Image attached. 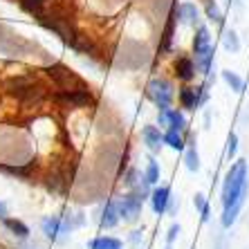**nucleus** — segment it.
<instances>
[{
  "label": "nucleus",
  "mask_w": 249,
  "mask_h": 249,
  "mask_svg": "<svg viewBox=\"0 0 249 249\" xmlns=\"http://www.w3.org/2000/svg\"><path fill=\"white\" fill-rule=\"evenodd\" d=\"M247 184H249V178H247V162L245 160H238L229 173L225 178V184H222V225L225 227H231L236 215L240 213V209L245 204V197H247Z\"/></svg>",
  "instance_id": "obj_1"
},
{
  "label": "nucleus",
  "mask_w": 249,
  "mask_h": 249,
  "mask_svg": "<svg viewBox=\"0 0 249 249\" xmlns=\"http://www.w3.org/2000/svg\"><path fill=\"white\" fill-rule=\"evenodd\" d=\"M193 52H196V65L209 74L211 61H213V47H211V36L207 27H197L196 38H193Z\"/></svg>",
  "instance_id": "obj_2"
},
{
  "label": "nucleus",
  "mask_w": 249,
  "mask_h": 249,
  "mask_svg": "<svg viewBox=\"0 0 249 249\" xmlns=\"http://www.w3.org/2000/svg\"><path fill=\"white\" fill-rule=\"evenodd\" d=\"M146 92L155 101V106L160 110H166L171 106V101H173V88H171V83L166 79H153L148 83V88H146Z\"/></svg>",
  "instance_id": "obj_3"
},
{
  "label": "nucleus",
  "mask_w": 249,
  "mask_h": 249,
  "mask_svg": "<svg viewBox=\"0 0 249 249\" xmlns=\"http://www.w3.org/2000/svg\"><path fill=\"white\" fill-rule=\"evenodd\" d=\"M142 202H144V196H142V193H137V191L126 193V196L122 197V202L117 204V207H119V215L126 218V220H135V218L142 213Z\"/></svg>",
  "instance_id": "obj_4"
},
{
  "label": "nucleus",
  "mask_w": 249,
  "mask_h": 249,
  "mask_svg": "<svg viewBox=\"0 0 249 249\" xmlns=\"http://www.w3.org/2000/svg\"><path fill=\"white\" fill-rule=\"evenodd\" d=\"M56 101H61L65 106H72V108H83V106H88L92 101V97H90L88 90H63V92L56 94Z\"/></svg>",
  "instance_id": "obj_5"
},
{
  "label": "nucleus",
  "mask_w": 249,
  "mask_h": 249,
  "mask_svg": "<svg viewBox=\"0 0 249 249\" xmlns=\"http://www.w3.org/2000/svg\"><path fill=\"white\" fill-rule=\"evenodd\" d=\"M72 227L74 225L70 220H61V218H45V220H43V231H45V236L50 238V240H56L61 233H70Z\"/></svg>",
  "instance_id": "obj_6"
},
{
  "label": "nucleus",
  "mask_w": 249,
  "mask_h": 249,
  "mask_svg": "<svg viewBox=\"0 0 249 249\" xmlns=\"http://www.w3.org/2000/svg\"><path fill=\"white\" fill-rule=\"evenodd\" d=\"M160 124L168 126L171 130H184L186 119H184V115H182V112L166 108V110H160Z\"/></svg>",
  "instance_id": "obj_7"
},
{
  "label": "nucleus",
  "mask_w": 249,
  "mask_h": 249,
  "mask_svg": "<svg viewBox=\"0 0 249 249\" xmlns=\"http://www.w3.org/2000/svg\"><path fill=\"white\" fill-rule=\"evenodd\" d=\"M168 202H171V189H168V186H160V189L153 191L151 204H153V211H155L157 215H162L164 211H166Z\"/></svg>",
  "instance_id": "obj_8"
},
{
  "label": "nucleus",
  "mask_w": 249,
  "mask_h": 249,
  "mask_svg": "<svg viewBox=\"0 0 249 249\" xmlns=\"http://www.w3.org/2000/svg\"><path fill=\"white\" fill-rule=\"evenodd\" d=\"M202 99H204V88H197V90L196 88H184L180 92V104L184 108H189V110H196Z\"/></svg>",
  "instance_id": "obj_9"
},
{
  "label": "nucleus",
  "mask_w": 249,
  "mask_h": 249,
  "mask_svg": "<svg viewBox=\"0 0 249 249\" xmlns=\"http://www.w3.org/2000/svg\"><path fill=\"white\" fill-rule=\"evenodd\" d=\"M50 76H52L54 81L61 83L63 88H68V90H72L70 83H79V76L72 74V70H68L65 65H52L50 68Z\"/></svg>",
  "instance_id": "obj_10"
},
{
  "label": "nucleus",
  "mask_w": 249,
  "mask_h": 249,
  "mask_svg": "<svg viewBox=\"0 0 249 249\" xmlns=\"http://www.w3.org/2000/svg\"><path fill=\"white\" fill-rule=\"evenodd\" d=\"M175 74L182 81H191L193 76H196V63L189 56H180L175 61Z\"/></svg>",
  "instance_id": "obj_11"
},
{
  "label": "nucleus",
  "mask_w": 249,
  "mask_h": 249,
  "mask_svg": "<svg viewBox=\"0 0 249 249\" xmlns=\"http://www.w3.org/2000/svg\"><path fill=\"white\" fill-rule=\"evenodd\" d=\"M142 137H144L146 146H148L151 151H160V148H162V144H164V135L160 133V128H155V126H144Z\"/></svg>",
  "instance_id": "obj_12"
},
{
  "label": "nucleus",
  "mask_w": 249,
  "mask_h": 249,
  "mask_svg": "<svg viewBox=\"0 0 249 249\" xmlns=\"http://www.w3.org/2000/svg\"><path fill=\"white\" fill-rule=\"evenodd\" d=\"M117 222H119V207H117L115 200H108L104 209V218H101V227L104 229H112Z\"/></svg>",
  "instance_id": "obj_13"
},
{
  "label": "nucleus",
  "mask_w": 249,
  "mask_h": 249,
  "mask_svg": "<svg viewBox=\"0 0 249 249\" xmlns=\"http://www.w3.org/2000/svg\"><path fill=\"white\" fill-rule=\"evenodd\" d=\"M178 18H180L184 25H196L197 23V7L193 2H182L178 7Z\"/></svg>",
  "instance_id": "obj_14"
},
{
  "label": "nucleus",
  "mask_w": 249,
  "mask_h": 249,
  "mask_svg": "<svg viewBox=\"0 0 249 249\" xmlns=\"http://www.w3.org/2000/svg\"><path fill=\"white\" fill-rule=\"evenodd\" d=\"M2 222H5V227L14 233V236H18V238H27L29 236V227L25 225V222L16 220V218H5Z\"/></svg>",
  "instance_id": "obj_15"
},
{
  "label": "nucleus",
  "mask_w": 249,
  "mask_h": 249,
  "mask_svg": "<svg viewBox=\"0 0 249 249\" xmlns=\"http://www.w3.org/2000/svg\"><path fill=\"white\" fill-rule=\"evenodd\" d=\"M90 249H122V240H117L112 236H101L90 243Z\"/></svg>",
  "instance_id": "obj_16"
},
{
  "label": "nucleus",
  "mask_w": 249,
  "mask_h": 249,
  "mask_svg": "<svg viewBox=\"0 0 249 249\" xmlns=\"http://www.w3.org/2000/svg\"><path fill=\"white\" fill-rule=\"evenodd\" d=\"M164 142H166L171 148H175V151H182L184 148V139H182V130H171L168 128L166 135H164Z\"/></svg>",
  "instance_id": "obj_17"
},
{
  "label": "nucleus",
  "mask_w": 249,
  "mask_h": 249,
  "mask_svg": "<svg viewBox=\"0 0 249 249\" xmlns=\"http://www.w3.org/2000/svg\"><path fill=\"white\" fill-rule=\"evenodd\" d=\"M222 79L227 81V86L231 88L233 92H243V88H245V83H243V79L236 74V72H231V70H225L222 72Z\"/></svg>",
  "instance_id": "obj_18"
},
{
  "label": "nucleus",
  "mask_w": 249,
  "mask_h": 249,
  "mask_svg": "<svg viewBox=\"0 0 249 249\" xmlns=\"http://www.w3.org/2000/svg\"><path fill=\"white\" fill-rule=\"evenodd\" d=\"M20 2V9L27 14H34V16H41L43 12V5H45V0H18Z\"/></svg>",
  "instance_id": "obj_19"
},
{
  "label": "nucleus",
  "mask_w": 249,
  "mask_h": 249,
  "mask_svg": "<svg viewBox=\"0 0 249 249\" xmlns=\"http://www.w3.org/2000/svg\"><path fill=\"white\" fill-rule=\"evenodd\" d=\"M204 12H207L209 20H213L215 25H222V14H220V9H218V5H215L213 0H204Z\"/></svg>",
  "instance_id": "obj_20"
},
{
  "label": "nucleus",
  "mask_w": 249,
  "mask_h": 249,
  "mask_svg": "<svg viewBox=\"0 0 249 249\" xmlns=\"http://www.w3.org/2000/svg\"><path fill=\"white\" fill-rule=\"evenodd\" d=\"M222 43H225V47L229 52H238V50H240V41H238V36L233 34V32H227V34L222 36Z\"/></svg>",
  "instance_id": "obj_21"
},
{
  "label": "nucleus",
  "mask_w": 249,
  "mask_h": 249,
  "mask_svg": "<svg viewBox=\"0 0 249 249\" xmlns=\"http://www.w3.org/2000/svg\"><path fill=\"white\" fill-rule=\"evenodd\" d=\"M148 184H155L157 180H160V168H157V162H148V166H146V178H144Z\"/></svg>",
  "instance_id": "obj_22"
},
{
  "label": "nucleus",
  "mask_w": 249,
  "mask_h": 249,
  "mask_svg": "<svg viewBox=\"0 0 249 249\" xmlns=\"http://www.w3.org/2000/svg\"><path fill=\"white\" fill-rule=\"evenodd\" d=\"M186 166H189V171H197V168H200V157H197L193 146L186 151Z\"/></svg>",
  "instance_id": "obj_23"
},
{
  "label": "nucleus",
  "mask_w": 249,
  "mask_h": 249,
  "mask_svg": "<svg viewBox=\"0 0 249 249\" xmlns=\"http://www.w3.org/2000/svg\"><path fill=\"white\" fill-rule=\"evenodd\" d=\"M193 202H196V207L200 209V213H202V220H207V218H209V209H207V202H204V196H200V193H197Z\"/></svg>",
  "instance_id": "obj_24"
},
{
  "label": "nucleus",
  "mask_w": 249,
  "mask_h": 249,
  "mask_svg": "<svg viewBox=\"0 0 249 249\" xmlns=\"http://www.w3.org/2000/svg\"><path fill=\"white\" fill-rule=\"evenodd\" d=\"M236 148H238V137L236 135H229V142H227V155L233 157L236 155Z\"/></svg>",
  "instance_id": "obj_25"
},
{
  "label": "nucleus",
  "mask_w": 249,
  "mask_h": 249,
  "mask_svg": "<svg viewBox=\"0 0 249 249\" xmlns=\"http://www.w3.org/2000/svg\"><path fill=\"white\" fill-rule=\"evenodd\" d=\"M137 178H139V173L135 171V168H133V171H128V175H126V184H128V186H135V184H137Z\"/></svg>",
  "instance_id": "obj_26"
},
{
  "label": "nucleus",
  "mask_w": 249,
  "mask_h": 249,
  "mask_svg": "<svg viewBox=\"0 0 249 249\" xmlns=\"http://www.w3.org/2000/svg\"><path fill=\"white\" fill-rule=\"evenodd\" d=\"M178 233H180V227H178V225H173V227H171V231H168V243H173V240H175V236H178Z\"/></svg>",
  "instance_id": "obj_27"
},
{
  "label": "nucleus",
  "mask_w": 249,
  "mask_h": 249,
  "mask_svg": "<svg viewBox=\"0 0 249 249\" xmlns=\"http://www.w3.org/2000/svg\"><path fill=\"white\" fill-rule=\"evenodd\" d=\"M5 218H7V204L0 202V220H5Z\"/></svg>",
  "instance_id": "obj_28"
},
{
  "label": "nucleus",
  "mask_w": 249,
  "mask_h": 249,
  "mask_svg": "<svg viewBox=\"0 0 249 249\" xmlns=\"http://www.w3.org/2000/svg\"><path fill=\"white\" fill-rule=\"evenodd\" d=\"M166 249H171V247H166Z\"/></svg>",
  "instance_id": "obj_29"
}]
</instances>
